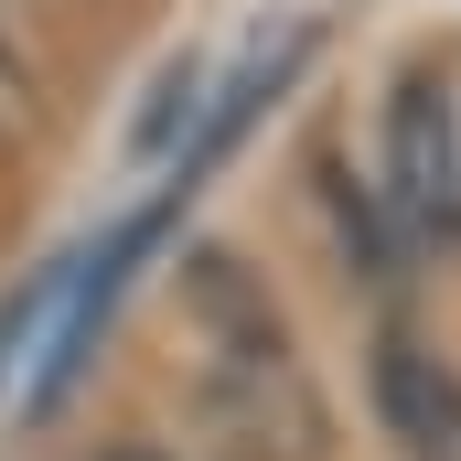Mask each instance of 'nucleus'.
Wrapping results in <instances>:
<instances>
[{
    "instance_id": "20e7f679",
    "label": "nucleus",
    "mask_w": 461,
    "mask_h": 461,
    "mask_svg": "<svg viewBox=\"0 0 461 461\" xmlns=\"http://www.w3.org/2000/svg\"><path fill=\"white\" fill-rule=\"evenodd\" d=\"M22 129V76H11V54H0V140Z\"/></svg>"
},
{
    "instance_id": "7ed1b4c3",
    "label": "nucleus",
    "mask_w": 461,
    "mask_h": 461,
    "mask_svg": "<svg viewBox=\"0 0 461 461\" xmlns=\"http://www.w3.org/2000/svg\"><path fill=\"white\" fill-rule=\"evenodd\" d=\"M375 419L408 461H461V365L419 333H375Z\"/></svg>"
},
{
    "instance_id": "f257e3e1",
    "label": "nucleus",
    "mask_w": 461,
    "mask_h": 461,
    "mask_svg": "<svg viewBox=\"0 0 461 461\" xmlns=\"http://www.w3.org/2000/svg\"><path fill=\"white\" fill-rule=\"evenodd\" d=\"M183 322H194V429L215 461H333V408L301 375L268 290L204 247L183 268Z\"/></svg>"
},
{
    "instance_id": "f03ea898",
    "label": "nucleus",
    "mask_w": 461,
    "mask_h": 461,
    "mask_svg": "<svg viewBox=\"0 0 461 461\" xmlns=\"http://www.w3.org/2000/svg\"><path fill=\"white\" fill-rule=\"evenodd\" d=\"M386 215L408 247L461 258V129H451V86L408 76L386 108Z\"/></svg>"
},
{
    "instance_id": "39448f33",
    "label": "nucleus",
    "mask_w": 461,
    "mask_h": 461,
    "mask_svg": "<svg viewBox=\"0 0 461 461\" xmlns=\"http://www.w3.org/2000/svg\"><path fill=\"white\" fill-rule=\"evenodd\" d=\"M97 461H172V451H97Z\"/></svg>"
}]
</instances>
